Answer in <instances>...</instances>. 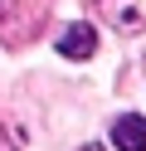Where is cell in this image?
I'll use <instances>...</instances> for the list:
<instances>
[{"mask_svg":"<svg viewBox=\"0 0 146 151\" xmlns=\"http://www.w3.org/2000/svg\"><path fill=\"white\" fill-rule=\"evenodd\" d=\"M93 49H97V29L93 24H68L58 34V54L63 59H93Z\"/></svg>","mask_w":146,"mask_h":151,"instance_id":"cell-3","label":"cell"},{"mask_svg":"<svg viewBox=\"0 0 146 151\" xmlns=\"http://www.w3.org/2000/svg\"><path fill=\"white\" fill-rule=\"evenodd\" d=\"M39 24H44V15L34 0H0V44L19 49L39 34Z\"/></svg>","mask_w":146,"mask_h":151,"instance_id":"cell-1","label":"cell"},{"mask_svg":"<svg viewBox=\"0 0 146 151\" xmlns=\"http://www.w3.org/2000/svg\"><path fill=\"white\" fill-rule=\"evenodd\" d=\"M0 151H24V141H19V132H5V127H0Z\"/></svg>","mask_w":146,"mask_h":151,"instance_id":"cell-5","label":"cell"},{"mask_svg":"<svg viewBox=\"0 0 146 151\" xmlns=\"http://www.w3.org/2000/svg\"><path fill=\"white\" fill-rule=\"evenodd\" d=\"M112 141H117V151H146V117H136V112L117 117Z\"/></svg>","mask_w":146,"mask_h":151,"instance_id":"cell-4","label":"cell"},{"mask_svg":"<svg viewBox=\"0 0 146 151\" xmlns=\"http://www.w3.org/2000/svg\"><path fill=\"white\" fill-rule=\"evenodd\" d=\"M83 151H97V146H83Z\"/></svg>","mask_w":146,"mask_h":151,"instance_id":"cell-6","label":"cell"},{"mask_svg":"<svg viewBox=\"0 0 146 151\" xmlns=\"http://www.w3.org/2000/svg\"><path fill=\"white\" fill-rule=\"evenodd\" d=\"M97 15L117 34H141L146 29V0H97Z\"/></svg>","mask_w":146,"mask_h":151,"instance_id":"cell-2","label":"cell"}]
</instances>
